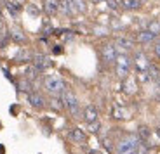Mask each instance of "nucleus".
<instances>
[{"label":"nucleus","mask_w":160,"mask_h":154,"mask_svg":"<svg viewBox=\"0 0 160 154\" xmlns=\"http://www.w3.org/2000/svg\"><path fill=\"white\" fill-rule=\"evenodd\" d=\"M155 133H157V137H158V140H160V128H157V132H155Z\"/></svg>","instance_id":"7c9ffc66"},{"label":"nucleus","mask_w":160,"mask_h":154,"mask_svg":"<svg viewBox=\"0 0 160 154\" xmlns=\"http://www.w3.org/2000/svg\"><path fill=\"white\" fill-rule=\"evenodd\" d=\"M5 152V147L4 146H0V154H4Z\"/></svg>","instance_id":"c756f323"},{"label":"nucleus","mask_w":160,"mask_h":154,"mask_svg":"<svg viewBox=\"0 0 160 154\" xmlns=\"http://www.w3.org/2000/svg\"><path fill=\"white\" fill-rule=\"evenodd\" d=\"M124 92L125 94H134L136 92V80H132V78H125L124 82Z\"/></svg>","instance_id":"f3484780"},{"label":"nucleus","mask_w":160,"mask_h":154,"mask_svg":"<svg viewBox=\"0 0 160 154\" xmlns=\"http://www.w3.org/2000/svg\"><path fill=\"white\" fill-rule=\"evenodd\" d=\"M94 4H101V2H104V0H92Z\"/></svg>","instance_id":"2f4dec72"},{"label":"nucleus","mask_w":160,"mask_h":154,"mask_svg":"<svg viewBox=\"0 0 160 154\" xmlns=\"http://www.w3.org/2000/svg\"><path fill=\"white\" fill-rule=\"evenodd\" d=\"M155 38H157V36H155V35H152V33H150L148 30H141V31L136 35V42H138L139 45L153 44V42H155Z\"/></svg>","instance_id":"9d476101"},{"label":"nucleus","mask_w":160,"mask_h":154,"mask_svg":"<svg viewBox=\"0 0 160 154\" xmlns=\"http://www.w3.org/2000/svg\"><path fill=\"white\" fill-rule=\"evenodd\" d=\"M68 140L73 144H85L87 142V135H85L84 130H80V128H72L68 132Z\"/></svg>","instance_id":"6e6552de"},{"label":"nucleus","mask_w":160,"mask_h":154,"mask_svg":"<svg viewBox=\"0 0 160 154\" xmlns=\"http://www.w3.org/2000/svg\"><path fill=\"white\" fill-rule=\"evenodd\" d=\"M44 11L47 16H58L59 14V0H44Z\"/></svg>","instance_id":"f8f14e48"},{"label":"nucleus","mask_w":160,"mask_h":154,"mask_svg":"<svg viewBox=\"0 0 160 154\" xmlns=\"http://www.w3.org/2000/svg\"><path fill=\"white\" fill-rule=\"evenodd\" d=\"M131 47H132V40L131 38H127V36H120V38H117V50H124V54L127 50H131Z\"/></svg>","instance_id":"dca6fc26"},{"label":"nucleus","mask_w":160,"mask_h":154,"mask_svg":"<svg viewBox=\"0 0 160 154\" xmlns=\"http://www.w3.org/2000/svg\"><path fill=\"white\" fill-rule=\"evenodd\" d=\"M138 137H139V140L141 142H146V140H148L150 138V128L148 127H139V132H138Z\"/></svg>","instance_id":"aec40b11"},{"label":"nucleus","mask_w":160,"mask_h":154,"mask_svg":"<svg viewBox=\"0 0 160 154\" xmlns=\"http://www.w3.org/2000/svg\"><path fill=\"white\" fill-rule=\"evenodd\" d=\"M157 99H158V100H160V95H158V97H157Z\"/></svg>","instance_id":"473e14b6"},{"label":"nucleus","mask_w":160,"mask_h":154,"mask_svg":"<svg viewBox=\"0 0 160 154\" xmlns=\"http://www.w3.org/2000/svg\"><path fill=\"white\" fill-rule=\"evenodd\" d=\"M38 69H37L35 66H32V68H28V69H26V71H24V76H26V80H30V82H32L33 78H37V75H38Z\"/></svg>","instance_id":"4be33fe9"},{"label":"nucleus","mask_w":160,"mask_h":154,"mask_svg":"<svg viewBox=\"0 0 160 154\" xmlns=\"http://www.w3.org/2000/svg\"><path fill=\"white\" fill-rule=\"evenodd\" d=\"M117 55H118V50H117V45L112 44V42H106V44L101 45V57L106 64L115 63Z\"/></svg>","instance_id":"39448f33"},{"label":"nucleus","mask_w":160,"mask_h":154,"mask_svg":"<svg viewBox=\"0 0 160 154\" xmlns=\"http://www.w3.org/2000/svg\"><path fill=\"white\" fill-rule=\"evenodd\" d=\"M44 88L52 95H61L66 90V83H64V80L59 78V76H47V78L44 80Z\"/></svg>","instance_id":"20e7f679"},{"label":"nucleus","mask_w":160,"mask_h":154,"mask_svg":"<svg viewBox=\"0 0 160 154\" xmlns=\"http://www.w3.org/2000/svg\"><path fill=\"white\" fill-rule=\"evenodd\" d=\"M153 54H155L157 57L160 59V42H157V44L153 45Z\"/></svg>","instance_id":"a878e982"},{"label":"nucleus","mask_w":160,"mask_h":154,"mask_svg":"<svg viewBox=\"0 0 160 154\" xmlns=\"http://www.w3.org/2000/svg\"><path fill=\"white\" fill-rule=\"evenodd\" d=\"M134 154H148V147H146L143 142H141V144H139V147L136 149V152H134Z\"/></svg>","instance_id":"393cba45"},{"label":"nucleus","mask_w":160,"mask_h":154,"mask_svg":"<svg viewBox=\"0 0 160 154\" xmlns=\"http://www.w3.org/2000/svg\"><path fill=\"white\" fill-rule=\"evenodd\" d=\"M141 140L136 135H129V137H124L117 144V154H134L136 149L139 147Z\"/></svg>","instance_id":"f03ea898"},{"label":"nucleus","mask_w":160,"mask_h":154,"mask_svg":"<svg viewBox=\"0 0 160 154\" xmlns=\"http://www.w3.org/2000/svg\"><path fill=\"white\" fill-rule=\"evenodd\" d=\"M28 102L32 104L35 109H42V107L45 106V100H44V97L38 94V92H30L28 94Z\"/></svg>","instance_id":"ddd939ff"},{"label":"nucleus","mask_w":160,"mask_h":154,"mask_svg":"<svg viewBox=\"0 0 160 154\" xmlns=\"http://www.w3.org/2000/svg\"><path fill=\"white\" fill-rule=\"evenodd\" d=\"M61 100L64 104V109L68 111L72 116H78L80 114V107H78V99H77V95L73 94L72 90H66L61 94Z\"/></svg>","instance_id":"7ed1b4c3"},{"label":"nucleus","mask_w":160,"mask_h":154,"mask_svg":"<svg viewBox=\"0 0 160 154\" xmlns=\"http://www.w3.org/2000/svg\"><path fill=\"white\" fill-rule=\"evenodd\" d=\"M115 73L118 78L125 80L129 76V73H131V68H132V59L129 57L127 54H118L115 59Z\"/></svg>","instance_id":"f257e3e1"},{"label":"nucleus","mask_w":160,"mask_h":154,"mask_svg":"<svg viewBox=\"0 0 160 154\" xmlns=\"http://www.w3.org/2000/svg\"><path fill=\"white\" fill-rule=\"evenodd\" d=\"M106 2H108V5H110L112 9H117V7H118V2H117V0H106Z\"/></svg>","instance_id":"cd10ccee"},{"label":"nucleus","mask_w":160,"mask_h":154,"mask_svg":"<svg viewBox=\"0 0 160 154\" xmlns=\"http://www.w3.org/2000/svg\"><path fill=\"white\" fill-rule=\"evenodd\" d=\"M98 116H99V113H98V107L96 106H87L84 111H82V118H84V121L87 123H94L98 121Z\"/></svg>","instance_id":"1a4fd4ad"},{"label":"nucleus","mask_w":160,"mask_h":154,"mask_svg":"<svg viewBox=\"0 0 160 154\" xmlns=\"http://www.w3.org/2000/svg\"><path fill=\"white\" fill-rule=\"evenodd\" d=\"M33 66H35L38 71H45V69H49V68L52 66V61L44 54H37V55H33Z\"/></svg>","instance_id":"0eeeda50"},{"label":"nucleus","mask_w":160,"mask_h":154,"mask_svg":"<svg viewBox=\"0 0 160 154\" xmlns=\"http://www.w3.org/2000/svg\"><path fill=\"white\" fill-rule=\"evenodd\" d=\"M120 5H122L125 11H139L143 2H141V0H122Z\"/></svg>","instance_id":"2eb2a0df"},{"label":"nucleus","mask_w":160,"mask_h":154,"mask_svg":"<svg viewBox=\"0 0 160 154\" xmlns=\"http://www.w3.org/2000/svg\"><path fill=\"white\" fill-rule=\"evenodd\" d=\"M132 66L136 68L138 73H146L150 68H152V63H150V59L146 57V54L136 52V55L132 57Z\"/></svg>","instance_id":"423d86ee"},{"label":"nucleus","mask_w":160,"mask_h":154,"mask_svg":"<svg viewBox=\"0 0 160 154\" xmlns=\"http://www.w3.org/2000/svg\"><path fill=\"white\" fill-rule=\"evenodd\" d=\"M68 2H70V9H72V16L84 14L87 11V2L85 0H68Z\"/></svg>","instance_id":"9b49d317"},{"label":"nucleus","mask_w":160,"mask_h":154,"mask_svg":"<svg viewBox=\"0 0 160 154\" xmlns=\"http://www.w3.org/2000/svg\"><path fill=\"white\" fill-rule=\"evenodd\" d=\"M28 11H30V14H33V16H38V9H37L35 5H30Z\"/></svg>","instance_id":"bb28decb"},{"label":"nucleus","mask_w":160,"mask_h":154,"mask_svg":"<svg viewBox=\"0 0 160 154\" xmlns=\"http://www.w3.org/2000/svg\"><path fill=\"white\" fill-rule=\"evenodd\" d=\"M146 30H148V31L152 33V35L158 36V35H160V23H158V21H152V23H148Z\"/></svg>","instance_id":"6ab92c4d"},{"label":"nucleus","mask_w":160,"mask_h":154,"mask_svg":"<svg viewBox=\"0 0 160 154\" xmlns=\"http://www.w3.org/2000/svg\"><path fill=\"white\" fill-rule=\"evenodd\" d=\"M113 118H117V119H127L129 118L127 109H125V107H115V109H113Z\"/></svg>","instance_id":"a211bd4d"},{"label":"nucleus","mask_w":160,"mask_h":154,"mask_svg":"<svg viewBox=\"0 0 160 154\" xmlns=\"http://www.w3.org/2000/svg\"><path fill=\"white\" fill-rule=\"evenodd\" d=\"M7 9H9V12H11L12 16H18L21 12V5L18 4V2H7Z\"/></svg>","instance_id":"412c9836"},{"label":"nucleus","mask_w":160,"mask_h":154,"mask_svg":"<svg viewBox=\"0 0 160 154\" xmlns=\"http://www.w3.org/2000/svg\"><path fill=\"white\" fill-rule=\"evenodd\" d=\"M155 83H157V87H158V88H160V75H158V76H157V80H155Z\"/></svg>","instance_id":"c85d7f7f"},{"label":"nucleus","mask_w":160,"mask_h":154,"mask_svg":"<svg viewBox=\"0 0 160 154\" xmlns=\"http://www.w3.org/2000/svg\"><path fill=\"white\" fill-rule=\"evenodd\" d=\"M89 130L92 132V133H98V132L101 130V125L98 121H94V123H89Z\"/></svg>","instance_id":"b1692460"},{"label":"nucleus","mask_w":160,"mask_h":154,"mask_svg":"<svg viewBox=\"0 0 160 154\" xmlns=\"http://www.w3.org/2000/svg\"><path fill=\"white\" fill-rule=\"evenodd\" d=\"M51 106L54 107V109H58V111L64 109V104H63V100H61V97H54V99H51Z\"/></svg>","instance_id":"5701e85b"},{"label":"nucleus","mask_w":160,"mask_h":154,"mask_svg":"<svg viewBox=\"0 0 160 154\" xmlns=\"http://www.w3.org/2000/svg\"><path fill=\"white\" fill-rule=\"evenodd\" d=\"M11 40L14 44H26V35L23 33V30L18 26L11 28Z\"/></svg>","instance_id":"4468645a"}]
</instances>
